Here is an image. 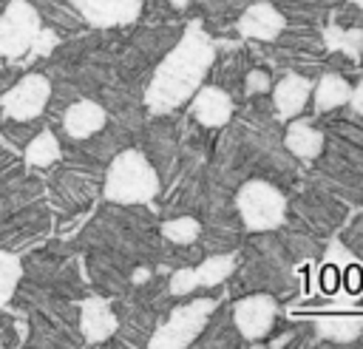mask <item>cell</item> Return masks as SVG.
<instances>
[{
    "label": "cell",
    "instance_id": "8",
    "mask_svg": "<svg viewBox=\"0 0 363 349\" xmlns=\"http://www.w3.org/2000/svg\"><path fill=\"white\" fill-rule=\"evenodd\" d=\"M235 270V255H210L204 258L199 267H187V270H179L173 278H170V295H187L193 292L196 287H216L221 284L230 272Z\"/></svg>",
    "mask_w": 363,
    "mask_h": 349
},
{
    "label": "cell",
    "instance_id": "5",
    "mask_svg": "<svg viewBox=\"0 0 363 349\" xmlns=\"http://www.w3.org/2000/svg\"><path fill=\"white\" fill-rule=\"evenodd\" d=\"M235 207L241 213L244 227L252 230V233L275 230L284 221V213H286V201H284L281 190L272 187L269 182H261V179H252L238 190Z\"/></svg>",
    "mask_w": 363,
    "mask_h": 349
},
{
    "label": "cell",
    "instance_id": "26",
    "mask_svg": "<svg viewBox=\"0 0 363 349\" xmlns=\"http://www.w3.org/2000/svg\"><path fill=\"white\" fill-rule=\"evenodd\" d=\"M357 6H363V0H357Z\"/></svg>",
    "mask_w": 363,
    "mask_h": 349
},
{
    "label": "cell",
    "instance_id": "14",
    "mask_svg": "<svg viewBox=\"0 0 363 349\" xmlns=\"http://www.w3.org/2000/svg\"><path fill=\"white\" fill-rule=\"evenodd\" d=\"M79 329H82V338L88 343H102L116 332V315L102 298H91L82 304Z\"/></svg>",
    "mask_w": 363,
    "mask_h": 349
},
{
    "label": "cell",
    "instance_id": "3",
    "mask_svg": "<svg viewBox=\"0 0 363 349\" xmlns=\"http://www.w3.org/2000/svg\"><path fill=\"white\" fill-rule=\"evenodd\" d=\"M216 309L213 298H196L190 304H182L170 312V318L150 335L147 346L150 349H184L193 346L201 335V329L207 326L210 315Z\"/></svg>",
    "mask_w": 363,
    "mask_h": 349
},
{
    "label": "cell",
    "instance_id": "16",
    "mask_svg": "<svg viewBox=\"0 0 363 349\" xmlns=\"http://www.w3.org/2000/svg\"><path fill=\"white\" fill-rule=\"evenodd\" d=\"M349 96H352L349 82L337 74H326V77H320V82L315 88V111H320V113L335 111L343 102H349Z\"/></svg>",
    "mask_w": 363,
    "mask_h": 349
},
{
    "label": "cell",
    "instance_id": "13",
    "mask_svg": "<svg viewBox=\"0 0 363 349\" xmlns=\"http://www.w3.org/2000/svg\"><path fill=\"white\" fill-rule=\"evenodd\" d=\"M309 94H312V82H309L306 77H301V74H286V77L275 85V91H272V102H275L278 116H281V119L298 116V113L306 108Z\"/></svg>",
    "mask_w": 363,
    "mask_h": 349
},
{
    "label": "cell",
    "instance_id": "6",
    "mask_svg": "<svg viewBox=\"0 0 363 349\" xmlns=\"http://www.w3.org/2000/svg\"><path fill=\"white\" fill-rule=\"evenodd\" d=\"M48 99H51V82L43 74H26L0 96V108L6 119L31 122L45 111Z\"/></svg>",
    "mask_w": 363,
    "mask_h": 349
},
{
    "label": "cell",
    "instance_id": "1",
    "mask_svg": "<svg viewBox=\"0 0 363 349\" xmlns=\"http://www.w3.org/2000/svg\"><path fill=\"white\" fill-rule=\"evenodd\" d=\"M216 60L213 43L201 31L199 23H190V28L182 34V40L164 54V60L156 65V74L145 91V102L153 113H167L179 108L182 102L193 99V94L201 88L204 74L210 71Z\"/></svg>",
    "mask_w": 363,
    "mask_h": 349
},
{
    "label": "cell",
    "instance_id": "19",
    "mask_svg": "<svg viewBox=\"0 0 363 349\" xmlns=\"http://www.w3.org/2000/svg\"><path fill=\"white\" fill-rule=\"evenodd\" d=\"M199 233H201V224L193 218V216H179V218H167L164 224H162V236L167 238V241H173V244H193L196 238H199Z\"/></svg>",
    "mask_w": 363,
    "mask_h": 349
},
{
    "label": "cell",
    "instance_id": "11",
    "mask_svg": "<svg viewBox=\"0 0 363 349\" xmlns=\"http://www.w3.org/2000/svg\"><path fill=\"white\" fill-rule=\"evenodd\" d=\"M105 108L94 99H77L62 113V131L71 139H88L105 128Z\"/></svg>",
    "mask_w": 363,
    "mask_h": 349
},
{
    "label": "cell",
    "instance_id": "23",
    "mask_svg": "<svg viewBox=\"0 0 363 349\" xmlns=\"http://www.w3.org/2000/svg\"><path fill=\"white\" fill-rule=\"evenodd\" d=\"M335 287H337V270H335V267H326V270H323V289L332 292Z\"/></svg>",
    "mask_w": 363,
    "mask_h": 349
},
{
    "label": "cell",
    "instance_id": "27",
    "mask_svg": "<svg viewBox=\"0 0 363 349\" xmlns=\"http://www.w3.org/2000/svg\"><path fill=\"white\" fill-rule=\"evenodd\" d=\"M0 346H3V340H0Z\"/></svg>",
    "mask_w": 363,
    "mask_h": 349
},
{
    "label": "cell",
    "instance_id": "20",
    "mask_svg": "<svg viewBox=\"0 0 363 349\" xmlns=\"http://www.w3.org/2000/svg\"><path fill=\"white\" fill-rule=\"evenodd\" d=\"M320 335L332 338V340H352L360 332V321L357 318H326L320 321Z\"/></svg>",
    "mask_w": 363,
    "mask_h": 349
},
{
    "label": "cell",
    "instance_id": "21",
    "mask_svg": "<svg viewBox=\"0 0 363 349\" xmlns=\"http://www.w3.org/2000/svg\"><path fill=\"white\" fill-rule=\"evenodd\" d=\"M269 88H272V79H269L267 71H250L247 79H244V91L247 94H264Z\"/></svg>",
    "mask_w": 363,
    "mask_h": 349
},
{
    "label": "cell",
    "instance_id": "24",
    "mask_svg": "<svg viewBox=\"0 0 363 349\" xmlns=\"http://www.w3.org/2000/svg\"><path fill=\"white\" fill-rule=\"evenodd\" d=\"M349 102H352V108L357 111V113H363V82L352 91V96H349Z\"/></svg>",
    "mask_w": 363,
    "mask_h": 349
},
{
    "label": "cell",
    "instance_id": "12",
    "mask_svg": "<svg viewBox=\"0 0 363 349\" xmlns=\"http://www.w3.org/2000/svg\"><path fill=\"white\" fill-rule=\"evenodd\" d=\"M238 31L250 40H275L284 31V14L272 3H252L238 17Z\"/></svg>",
    "mask_w": 363,
    "mask_h": 349
},
{
    "label": "cell",
    "instance_id": "4",
    "mask_svg": "<svg viewBox=\"0 0 363 349\" xmlns=\"http://www.w3.org/2000/svg\"><path fill=\"white\" fill-rule=\"evenodd\" d=\"M40 31L43 20L37 6L31 0H9L0 11V57L11 62L26 57Z\"/></svg>",
    "mask_w": 363,
    "mask_h": 349
},
{
    "label": "cell",
    "instance_id": "9",
    "mask_svg": "<svg viewBox=\"0 0 363 349\" xmlns=\"http://www.w3.org/2000/svg\"><path fill=\"white\" fill-rule=\"evenodd\" d=\"M77 14L94 28H111L133 23L142 11V0H68Z\"/></svg>",
    "mask_w": 363,
    "mask_h": 349
},
{
    "label": "cell",
    "instance_id": "25",
    "mask_svg": "<svg viewBox=\"0 0 363 349\" xmlns=\"http://www.w3.org/2000/svg\"><path fill=\"white\" fill-rule=\"evenodd\" d=\"M187 3H190V0H170V6H173V9H184Z\"/></svg>",
    "mask_w": 363,
    "mask_h": 349
},
{
    "label": "cell",
    "instance_id": "15",
    "mask_svg": "<svg viewBox=\"0 0 363 349\" xmlns=\"http://www.w3.org/2000/svg\"><path fill=\"white\" fill-rule=\"evenodd\" d=\"M286 148H289L295 156H301V159H315V156L320 153V148H323V133L315 131L309 122L298 119V122H292L289 131H286Z\"/></svg>",
    "mask_w": 363,
    "mask_h": 349
},
{
    "label": "cell",
    "instance_id": "2",
    "mask_svg": "<svg viewBox=\"0 0 363 349\" xmlns=\"http://www.w3.org/2000/svg\"><path fill=\"white\" fill-rule=\"evenodd\" d=\"M102 190L113 204H145L159 193V173L142 150L128 148L111 159Z\"/></svg>",
    "mask_w": 363,
    "mask_h": 349
},
{
    "label": "cell",
    "instance_id": "17",
    "mask_svg": "<svg viewBox=\"0 0 363 349\" xmlns=\"http://www.w3.org/2000/svg\"><path fill=\"white\" fill-rule=\"evenodd\" d=\"M26 162L34 165V167H48L54 165L60 156H62V148L57 142V136L51 131H40L28 145H26Z\"/></svg>",
    "mask_w": 363,
    "mask_h": 349
},
{
    "label": "cell",
    "instance_id": "22",
    "mask_svg": "<svg viewBox=\"0 0 363 349\" xmlns=\"http://www.w3.org/2000/svg\"><path fill=\"white\" fill-rule=\"evenodd\" d=\"M346 287H349L352 292H357V289L363 287V272H360V267H349V270H346Z\"/></svg>",
    "mask_w": 363,
    "mask_h": 349
},
{
    "label": "cell",
    "instance_id": "10",
    "mask_svg": "<svg viewBox=\"0 0 363 349\" xmlns=\"http://www.w3.org/2000/svg\"><path fill=\"white\" fill-rule=\"evenodd\" d=\"M190 113L204 128H221L233 116V99L218 85H201L190 99Z\"/></svg>",
    "mask_w": 363,
    "mask_h": 349
},
{
    "label": "cell",
    "instance_id": "7",
    "mask_svg": "<svg viewBox=\"0 0 363 349\" xmlns=\"http://www.w3.org/2000/svg\"><path fill=\"white\" fill-rule=\"evenodd\" d=\"M275 312H278V306H275V298L272 295H261V292L258 295H247V298H241L235 304L233 323H235V329H238L241 338L258 340V338H264L272 329Z\"/></svg>",
    "mask_w": 363,
    "mask_h": 349
},
{
    "label": "cell",
    "instance_id": "18",
    "mask_svg": "<svg viewBox=\"0 0 363 349\" xmlns=\"http://www.w3.org/2000/svg\"><path fill=\"white\" fill-rule=\"evenodd\" d=\"M23 278V264L14 253L0 250V306H6Z\"/></svg>",
    "mask_w": 363,
    "mask_h": 349
}]
</instances>
